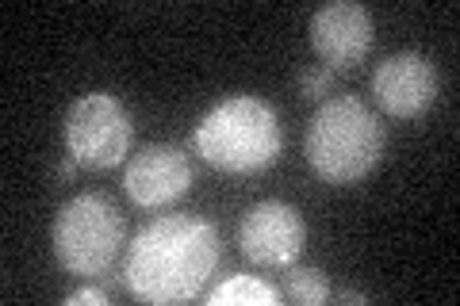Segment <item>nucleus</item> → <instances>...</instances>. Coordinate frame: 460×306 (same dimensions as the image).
<instances>
[{"label":"nucleus","mask_w":460,"mask_h":306,"mask_svg":"<svg viewBox=\"0 0 460 306\" xmlns=\"http://www.w3.org/2000/svg\"><path fill=\"white\" fill-rule=\"evenodd\" d=\"M192 145L211 169L257 172V169H269L277 162L284 135H280L277 111H272L265 100L230 96L199 119Z\"/></svg>","instance_id":"nucleus-3"},{"label":"nucleus","mask_w":460,"mask_h":306,"mask_svg":"<svg viewBox=\"0 0 460 306\" xmlns=\"http://www.w3.org/2000/svg\"><path fill=\"white\" fill-rule=\"evenodd\" d=\"M284 287L288 295L304 306H323L330 299V280L323 268H307V265H288L284 268Z\"/></svg>","instance_id":"nucleus-11"},{"label":"nucleus","mask_w":460,"mask_h":306,"mask_svg":"<svg viewBox=\"0 0 460 306\" xmlns=\"http://www.w3.org/2000/svg\"><path fill=\"white\" fill-rule=\"evenodd\" d=\"M135 142V123L111 92L81 96L66 115V150L84 169H111L127 162Z\"/></svg>","instance_id":"nucleus-5"},{"label":"nucleus","mask_w":460,"mask_h":306,"mask_svg":"<svg viewBox=\"0 0 460 306\" xmlns=\"http://www.w3.org/2000/svg\"><path fill=\"white\" fill-rule=\"evenodd\" d=\"M330 89H334V69L330 66H311L299 73V96H307V100H323Z\"/></svg>","instance_id":"nucleus-12"},{"label":"nucleus","mask_w":460,"mask_h":306,"mask_svg":"<svg viewBox=\"0 0 460 306\" xmlns=\"http://www.w3.org/2000/svg\"><path fill=\"white\" fill-rule=\"evenodd\" d=\"M74 172H77V157H66L62 169H58V180H69V177H74Z\"/></svg>","instance_id":"nucleus-15"},{"label":"nucleus","mask_w":460,"mask_h":306,"mask_svg":"<svg viewBox=\"0 0 460 306\" xmlns=\"http://www.w3.org/2000/svg\"><path fill=\"white\" fill-rule=\"evenodd\" d=\"M311 47L330 69H349L372 50V16L365 4L334 0L311 16Z\"/></svg>","instance_id":"nucleus-9"},{"label":"nucleus","mask_w":460,"mask_h":306,"mask_svg":"<svg viewBox=\"0 0 460 306\" xmlns=\"http://www.w3.org/2000/svg\"><path fill=\"white\" fill-rule=\"evenodd\" d=\"M438 69L426 54L402 50L384 57L372 73V92H376V104L395 115V119H414V115L429 111V104L438 100Z\"/></svg>","instance_id":"nucleus-7"},{"label":"nucleus","mask_w":460,"mask_h":306,"mask_svg":"<svg viewBox=\"0 0 460 306\" xmlns=\"http://www.w3.org/2000/svg\"><path fill=\"white\" fill-rule=\"evenodd\" d=\"M304 218H299L296 207L288 203H257V207L246 211L238 226V245L253 265H265V268H288L296 265V257L304 253Z\"/></svg>","instance_id":"nucleus-6"},{"label":"nucleus","mask_w":460,"mask_h":306,"mask_svg":"<svg viewBox=\"0 0 460 306\" xmlns=\"http://www.w3.org/2000/svg\"><path fill=\"white\" fill-rule=\"evenodd\" d=\"M123 245V214L119 207L100 196L84 192L69 199L54 218V253L66 272L74 275H104Z\"/></svg>","instance_id":"nucleus-4"},{"label":"nucleus","mask_w":460,"mask_h":306,"mask_svg":"<svg viewBox=\"0 0 460 306\" xmlns=\"http://www.w3.org/2000/svg\"><path fill=\"white\" fill-rule=\"evenodd\" d=\"M208 302L211 306H277L280 291L272 284H265L261 275L234 272V275H226L219 287L208 291Z\"/></svg>","instance_id":"nucleus-10"},{"label":"nucleus","mask_w":460,"mask_h":306,"mask_svg":"<svg viewBox=\"0 0 460 306\" xmlns=\"http://www.w3.org/2000/svg\"><path fill=\"white\" fill-rule=\"evenodd\" d=\"M192 184V162L181 145L169 142H154L142 145V150L127 162L123 172V188L138 207H165V203L181 199Z\"/></svg>","instance_id":"nucleus-8"},{"label":"nucleus","mask_w":460,"mask_h":306,"mask_svg":"<svg viewBox=\"0 0 460 306\" xmlns=\"http://www.w3.org/2000/svg\"><path fill=\"white\" fill-rule=\"evenodd\" d=\"M304 153L326 184H357L384 157V123L357 96L326 100L307 123Z\"/></svg>","instance_id":"nucleus-2"},{"label":"nucleus","mask_w":460,"mask_h":306,"mask_svg":"<svg viewBox=\"0 0 460 306\" xmlns=\"http://www.w3.org/2000/svg\"><path fill=\"white\" fill-rule=\"evenodd\" d=\"M219 265V234L204 218L165 214L127 245L123 284L142 302L196 299Z\"/></svg>","instance_id":"nucleus-1"},{"label":"nucleus","mask_w":460,"mask_h":306,"mask_svg":"<svg viewBox=\"0 0 460 306\" xmlns=\"http://www.w3.org/2000/svg\"><path fill=\"white\" fill-rule=\"evenodd\" d=\"M334 299H338V302H349V306H361V302H368V295H361V291H338Z\"/></svg>","instance_id":"nucleus-14"},{"label":"nucleus","mask_w":460,"mask_h":306,"mask_svg":"<svg viewBox=\"0 0 460 306\" xmlns=\"http://www.w3.org/2000/svg\"><path fill=\"white\" fill-rule=\"evenodd\" d=\"M69 306H84V302H96V306H104L108 302V291H100V287H81L74 291V295H66Z\"/></svg>","instance_id":"nucleus-13"}]
</instances>
